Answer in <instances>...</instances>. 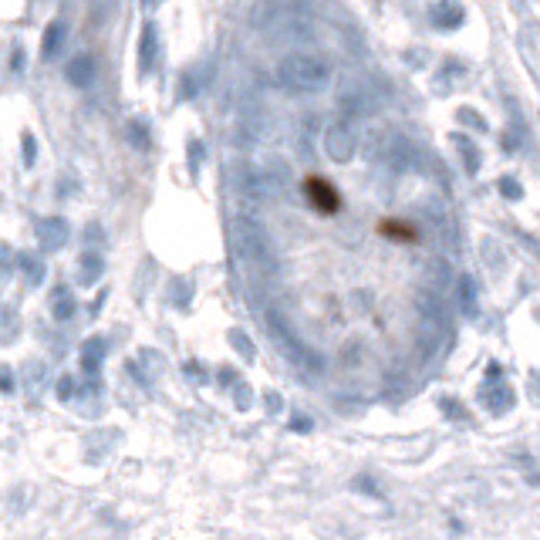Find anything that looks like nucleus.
Wrapping results in <instances>:
<instances>
[{
	"label": "nucleus",
	"mask_w": 540,
	"mask_h": 540,
	"mask_svg": "<svg viewBox=\"0 0 540 540\" xmlns=\"http://www.w3.org/2000/svg\"><path fill=\"white\" fill-rule=\"evenodd\" d=\"M277 81L290 95H317L331 85V64L317 54H287L277 64Z\"/></svg>",
	"instance_id": "obj_1"
},
{
	"label": "nucleus",
	"mask_w": 540,
	"mask_h": 540,
	"mask_svg": "<svg viewBox=\"0 0 540 540\" xmlns=\"http://www.w3.org/2000/svg\"><path fill=\"white\" fill-rule=\"evenodd\" d=\"M324 153L335 162H348L351 155L358 153V129H355L351 115H345V119H338V122L328 125V132H324Z\"/></svg>",
	"instance_id": "obj_2"
},
{
	"label": "nucleus",
	"mask_w": 540,
	"mask_h": 540,
	"mask_svg": "<svg viewBox=\"0 0 540 540\" xmlns=\"http://www.w3.org/2000/svg\"><path fill=\"white\" fill-rule=\"evenodd\" d=\"M429 14H433V24L436 27H460L466 17L463 3L460 0H433V7H429Z\"/></svg>",
	"instance_id": "obj_3"
},
{
	"label": "nucleus",
	"mask_w": 540,
	"mask_h": 540,
	"mask_svg": "<svg viewBox=\"0 0 540 540\" xmlns=\"http://www.w3.org/2000/svg\"><path fill=\"white\" fill-rule=\"evenodd\" d=\"M304 189H308L311 203L317 206L321 213H335V209H338V193H335V189H331V186H328V182H324V180H317V176H311V180H308V186H304Z\"/></svg>",
	"instance_id": "obj_4"
},
{
	"label": "nucleus",
	"mask_w": 540,
	"mask_h": 540,
	"mask_svg": "<svg viewBox=\"0 0 540 540\" xmlns=\"http://www.w3.org/2000/svg\"><path fill=\"white\" fill-rule=\"evenodd\" d=\"M68 81L71 85H88L92 81V58L88 54H78L75 61L68 64Z\"/></svg>",
	"instance_id": "obj_5"
},
{
	"label": "nucleus",
	"mask_w": 540,
	"mask_h": 540,
	"mask_svg": "<svg viewBox=\"0 0 540 540\" xmlns=\"http://www.w3.org/2000/svg\"><path fill=\"white\" fill-rule=\"evenodd\" d=\"M142 48H139V58H142V68H153L155 61V27L146 24V31H142V41H139Z\"/></svg>",
	"instance_id": "obj_6"
},
{
	"label": "nucleus",
	"mask_w": 540,
	"mask_h": 540,
	"mask_svg": "<svg viewBox=\"0 0 540 540\" xmlns=\"http://www.w3.org/2000/svg\"><path fill=\"white\" fill-rule=\"evenodd\" d=\"M460 301H463L466 314H476V287L469 277H460Z\"/></svg>",
	"instance_id": "obj_7"
},
{
	"label": "nucleus",
	"mask_w": 540,
	"mask_h": 540,
	"mask_svg": "<svg viewBox=\"0 0 540 540\" xmlns=\"http://www.w3.org/2000/svg\"><path fill=\"white\" fill-rule=\"evenodd\" d=\"M64 37V27L61 24H51L48 27V34H44V58H51L54 51H58V41Z\"/></svg>",
	"instance_id": "obj_8"
},
{
	"label": "nucleus",
	"mask_w": 540,
	"mask_h": 540,
	"mask_svg": "<svg viewBox=\"0 0 540 540\" xmlns=\"http://www.w3.org/2000/svg\"><path fill=\"white\" fill-rule=\"evenodd\" d=\"M500 193H503L507 200H523V186H520L514 176H503V180H500Z\"/></svg>",
	"instance_id": "obj_9"
},
{
	"label": "nucleus",
	"mask_w": 540,
	"mask_h": 540,
	"mask_svg": "<svg viewBox=\"0 0 540 540\" xmlns=\"http://www.w3.org/2000/svg\"><path fill=\"white\" fill-rule=\"evenodd\" d=\"M453 142H460V146H463V159H466V173H476V169H480V155L473 153V146H469V142H466V139H460V135H456V139H453Z\"/></svg>",
	"instance_id": "obj_10"
},
{
	"label": "nucleus",
	"mask_w": 540,
	"mask_h": 540,
	"mask_svg": "<svg viewBox=\"0 0 540 540\" xmlns=\"http://www.w3.org/2000/svg\"><path fill=\"white\" fill-rule=\"evenodd\" d=\"M85 277H95L98 274V257H85V267H81Z\"/></svg>",
	"instance_id": "obj_11"
},
{
	"label": "nucleus",
	"mask_w": 540,
	"mask_h": 540,
	"mask_svg": "<svg viewBox=\"0 0 540 540\" xmlns=\"http://www.w3.org/2000/svg\"><path fill=\"white\" fill-rule=\"evenodd\" d=\"M155 3H159V0H146V10H155Z\"/></svg>",
	"instance_id": "obj_12"
},
{
	"label": "nucleus",
	"mask_w": 540,
	"mask_h": 540,
	"mask_svg": "<svg viewBox=\"0 0 540 540\" xmlns=\"http://www.w3.org/2000/svg\"><path fill=\"white\" fill-rule=\"evenodd\" d=\"M95 3H98V7H105V3H108V0H95Z\"/></svg>",
	"instance_id": "obj_13"
}]
</instances>
